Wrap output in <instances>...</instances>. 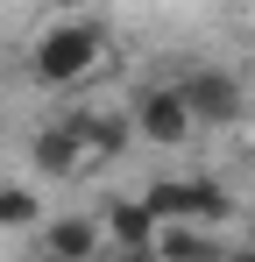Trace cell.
Returning a JSON list of instances; mask_svg holds the SVG:
<instances>
[{
	"instance_id": "cell-11",
	"label": "cell",
	"mask_w": 255,
	"mask_h": 262,
	"mask_svg": "<svg viewBox=\"0 0 255 262\" xmlns=\"http://www.w3.org/2000/svg\"><path fill=\"white\" fill-rule=\"evenodd\" d=\"M241 241H248V248H255V213H248V227H241Z\"/></svg>"
},
{
	"instance_id": "cell-3",
	"label": "cell",
	"mask_w": 255,
	"mask_h": 262,
	"mask_svg": "<svg viewBox=\"0 0 255 262\" xmlns=\"http://www.w3.org/2000/svg\"><path fill=\"white\" fill-rule=\"evenodd\" d=\"M177 92H184V106H192V121H199V128H234V121L248 114L241 78H234V71H220V64H192V71L177 78Z\"/></svg>"
},
{
	"instance_id": "cell-4",
	"label": "cell",
	"mask_w": 255,
	"mask_h": 262,
	"mask_svg": "<svg viewBox=\"0 0 255 262\" xmlns=\"http://www.w3.org/2000/svg\"><path fill=\"white\" fill-rule=\"evenodd\" d=\"M156 213H184V220H227L234 213V199H227V184H213V177H156L149 191H142Z\"/></svg>"
},
{
	"instance_id": "cell-2",
	"label": "cell",
	"mask_w": 255,
	"mask_h": 262,
	"mask_svg": "<svg viewBox=\"0 0 255 262\" xmlns=\"http://www.w3.org/2000/svg\"><path fill=\"white\" fill-rule=\"evenodd\" d=\"M128 121H135L142 142H156V149H184V142L199 135V121H192V106H184V92H177V85H135Z\"/></svg>"
},
{
	"instance_id": "cell-8",
	"label": "cell",
	"mask_w": 255,
	"mask_h": 262,
	"mask_svg": "<svg viewBox=\"0 0 255 262\" xmlns=\"http://www.w3.org/2000/svg\"><path fill=\"white\" fill-rule=\"evenodd\" d=\"M99 227H107V248H128V255H149V234H156V206L149 199H114L107 213H99Z\"/></svg>"
},
{
	"instance_id": "cell-1",
	"label": "cell",
	"mask_w": 255,
	"mask_h": 262,
	"mask_svg": "<svg viewBox=\"0 0 255 262\" xmlns=\"http://www.w3.org/2000/svg\"><path fill=\"white\" fill-rule=\"evenodd\" d=\"M29 71L50 92H78L85 78L107 71V29L99 21H50L36 43H29Z\"/></svg>"
},
{
	"instance_id": "cell-9",
	"label": "cell",
	"mask_w": 255,
	"mask_h": 262,
	"mask_svg": "<svg viewBox=\"0 0 255 262\" xmlns=\"http://www.w3.org/2000/svg\"><path fill=\"white\" fill-rule=\"evenodd\" d=\"M78 135H85V149H92V163H114L128 149V135H135V121L128 114H78Z\"/></svg>"
},
{
	"instance_id": "cell-10",
	"label": "cell",
	"mask_w": 255,
	"mask_h": 262,
	"mask_svg": "<svg viewBox=\"0 0 255 262\" xmlns=\"http://www.w3.org/2000/svg\"><path fill=\"white\" fill-rule=\"evenodd\" d=\"M0 227H7V234L42 227V199L29 191V184H0Z\"/></svg>"
},
{
	"instance_id": "cell-5",
	"label": "cell",
	"mask_w": 255,
	"mask_h": 262,
	"mask_svg": "<svg viewBox=\"0 0 255 262\" xmlns=\"http://www.w3.org/2000/svg\"><path fill=\"white\" fill-rule=\"evenodd\" d=\"M29 163H36L42 177H78V170H92V149H85V135H78V114H71V121H50V128H36V142H29Z\"/></svg>"
},
{
	"instance_id": "cell-6",
	"label": "cell",
	"mask_w": 255,
	"mask_h": 262,
	"mask_svg": "<svg viewBox=\"0 0 255 262\" xmlns=\"http://www.w3.org/2000/svg\"><path fill=\"white\" fill-rule=\"evenodd\" d=\"M149 255H163V262H206V255H220V241L206 234V220H184V213H156Z\"/></svg>"
},
{
	"instance_id": "cell-7",
	"label": "cell",
	"mask_w": 255,
	"mask_h": 262,
	"mask_svg": "<svg viewBox=\"0 0 255 262\" xmlns=\"http://www.w3.org/2000/svg\"><path fill=\"white\" fill-rule=\"evenodd\" d=\"M42 248L50 255H64V262H85V255H99L107 248V227L99 220H85V213H42Z\"/></svg>"
}]
</instances>
